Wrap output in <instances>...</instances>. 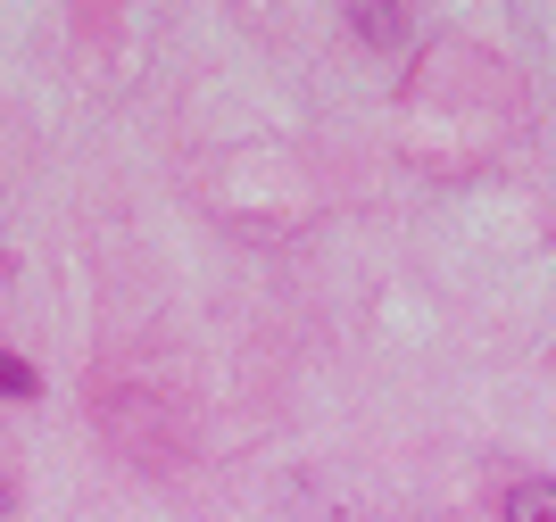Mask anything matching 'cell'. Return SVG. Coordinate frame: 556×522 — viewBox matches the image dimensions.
<instances>
[{"label":"cell","mask_w":556,"mask_h":522,"mask_svg":"<svg viewBox=\"0 0 556 522\" xmlns=\"http://www.w3.org/2000/svg\"><path fill=\"white\" fill-rule=\"evenodd\" d=\"M349 34H366V42L399 50V42H407V9H349Z\"/></svg>","instance_id":"6da1fadb"},{"label":"cell","mask_w":556,"mask_h":522,"mask_svg":"<svg viewBox=\"0 0 556 522\" xmlns=\"http://www.w3.org/2000/svg\"><path fill=\"white\" fill-rule=\"evenodd\" d=\"M507 522H556V481H523L507 498Z\"/></svg>","instance_id":"7a4b0ae2"},{"label":"cell","mask_w":556,"mask_h":522,"mask_svg":"<svg viewBox=\"0 0 556 522\" xmlns=\"http://www.w3.org/2000/svg\"><path fill=\"white\" fill-rule=\"evenodd\" d=\"M9 398H34V365L25 357H0V407H9Z\"/></svg>","instance_id":"3957f363"},{"label":"cell","mask_w":556,"mask_h":522,"mask_svg":"<svg viewBox=\"0 0 556 522\" xmlns=\"http://www.w3.org/2000/svg\"><path fill=\"white\" fill-rule=\"evenodd\" d=\"M0 506H9V489H0Z\"/></svg>","instance_id":"277c9868"}]
</instances>
